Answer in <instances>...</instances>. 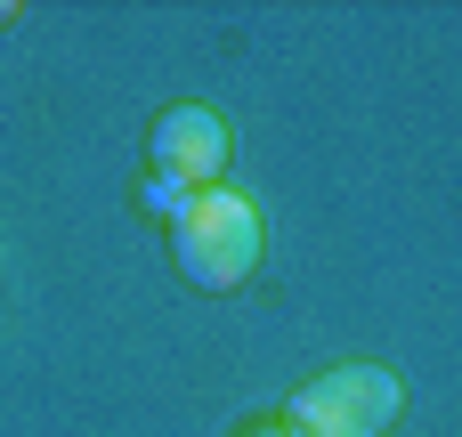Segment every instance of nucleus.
I'll return each instance as SVG.
<instances>
[{
    "mask_svg": "<svg viewBox=\"0 0 462 437\" xmlns=\"http://www.w3.org/2000/svg\"><path fill=\"white\" fill-rule=\"evenodd\" d=\"M398 405H406L398 373H382V365H333L325 381H309L292 397V430H309V437H382L398 422Z\"/></svg>",
    "mask_w": 462,
    "mask_h": 437,
    "instance_id": "2",
    "label": "nucleus"
},
{
    "mask_svg": "<svg viewBox=\"0 0 462 437\" xmlns=\"http://www.w3.org/2000/svg\"><path fill=\"white\" fill-rule=\"evenodd\" d=\"M219 170H227V122L211 105H171L154 122V178L171 195H203L219 187Z\"/></svg>",
    "mask_w": 462,
    "mask_h": 437,
    "instance_id": "3",
    "label": "nucleus"
},
{
    "mask_svg": "<svg viewBox=\"0 0 462 437\" xmlns=\"http://www.w3.org/2000/svg\"><path fill=\"white\" fill-rule=\"evenodd\" d=\"M171 259H179V276L203 284V292L244 284V276L260 268V211H252L244 195H227V187L187 195L179 219H171Z\"/></svg>",
    "mask_w": 462,
    "mask_h": 437,
    "instance_id": "1",
    "label": "nucleus"
},
{
    "mask_svg": "<svg viewBox=\"0 0 462 437\" xmlns=\"http://www.w3.org/2000/svg\"><path fill=\"white\" fill-rule=\"evenodd\" d=\"M252 437H309V430H292V422H268V430H252Z\"/></svg>",
    "mask_w": 462,
    "mask_h": 437,
    "instance_id": "4",
    "label": "nucleus"
}]
</instances>
